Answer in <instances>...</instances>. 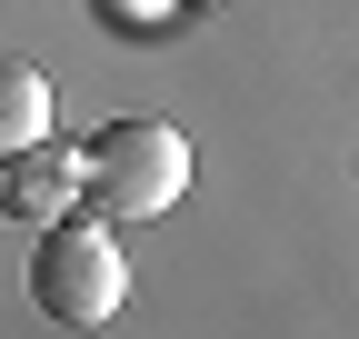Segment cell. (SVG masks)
I'll list each match as a JSON object with an SVG mask.
<instances>
[{
	"instance_id": "6da1fadb",
	"label": "cell",
	"mask_w": 359,
	"mask_h": 339,
	"mask_svg": "<svg viewBox=\"0 0 359 339\" xmlns=\"http://www.w3.org/2000/svg\"><path fill=\"white\" fill-rule=\"evenodd\" d=\"M30 300L40 319H60V329H100L120 300H130V260H120V240L100 209H70V220L40 230L30 249Z\"/></svg>"
},
{
	"instance_id": "7a4b0ae2",
	"label": "cell",
	"mask_w": 359,
	"mask_h": 339,
	"mask_svg": "<svg viewBox=\"0 0 359 339\" xmlns=\"http://www.w3.org/2000/svg\"><path fill=\"white\" fill-rule=\"evenodd\" d=\"M180 190H190V140L170 120L130 110L90 140V209L100 220H160V209H180Z\"/></svg>"
},
{
	"instance_id": "3957f363",
	"label": "cell",
	"mask_w": 359,
	"mask_h": 339,
	"mask_svg": "<svg viewBox=\"0 0 359 339\" xmlns=\"http://www.w3.org/2000/svg\"><path fill=\"white\" fill-rule=\"evenodd\" d=\"M0 200H11V220H30V230L90 209V150H70L60 130L30 140V150H11V160H0Z\"/></svg>"
},
{
	"instance_id": "277c9868",
	"label": "cell",
	"mask_w": 359,
	"mask_h": 339,
	"mask_svg": "<svg viewBox=\"0 0 359 339\" xmlns=\"http://www.w3.org/2000/svg\"><path fill=\"white\" fill-rule=\"evenodd\" d=\"M50 140V80H40L30 60H0V160Z\"/></svg>"
},
{
	"instance_id": "5b68a950",
	"label": "cell",
	"mask_w": 359,
	"mask_h": 339,
	"mask_svg": "<svg viewBox=\"0 0 359 339\" xmlns=\"http://www.w3.org/2000/svg\"><path fill=\"white\" fill-rule=\"evenodd\" d=\"M90 11H100L120 40H160V30L180 20V0H90Z\"/></svg>"
},
{
	"instance_id": "8992f818",
	"label": "cell",
	"mask_w": 359,
	"mask_h": 339,
	"mask_svg": "<svg viewBox=\"0 0 359 339\" xmlns=\"http://www.w3.org/2000/svg\"><path fill=\"white\" fill-rule=\"evenodd\" d=\"M180 11H219V0H180Z\"/></svg>"
},
{
	"instance_id": "52a82bcc",
	"label": "cell",
	"mask_w": 359,
	"mask_h": 339,
	"mask_svg": "<svg viewBox=\"0 0 359 339\" xmlns=\"http://www.w3.org/2000/svg\"><path fill=\"white\" fill-rule=\"evenodd\" d=\"M0 220H11V200H0Z\"/></svg>"
}]
</instances>
